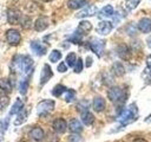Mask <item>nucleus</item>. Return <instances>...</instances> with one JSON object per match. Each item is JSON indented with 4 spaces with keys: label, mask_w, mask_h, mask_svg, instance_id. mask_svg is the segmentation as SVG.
Here are the masks:
<instances>
[{
    "label": "nucleus",
    "mask_w": 151,
    "mask_h": 142,
    "mask_svg": "<svg viewBox=\"0 0 151 142\" xmlns=\"http://www.w3.org/2000/svg\"><path fill=\"white\" fill-rule=\"evenodd\" d=\"M87 4V0H67V6L71 9H79Z\"/></svg>",
    "instance_id": "obj_21"
},
{
    "label": "nucleus",
    "mask_w": 151,
    "mask_h": 142,
    "mask_svg": "<svg viewBox=\"0 0 151 142\" xmlns=\"http://www.w3.org/2000/svg\"><path fill=\"white\" fill-rule=\"evenodd\" d=\"M113 13H114L113 7H112L111 5H106V6H104V7L99 11L98 17H99V19H105V18L112 17V15H113Z\"/></svg>",
    "instance_id": "obj_16"
},
{
    "label": "nucleus",
    "mask_w": 151,
    "mask_h": 142,
    "mask_svg": "<svg viewBox=\"0 0 151 142\" xmlns=\"http://www.w3.org/2000/svg\"><path fill=\"white\" fill-rule=\"evenodd\" d=\"M68 129L71 133L73 134H79L81 133L83 130V124L77 120V118H72L70 122H68Z\"/></svg>",
    "instance_id": "obj_14"
},
{
    "label": "nucleus",
    "mask_w": 151,
    "mask_h": 142,
    "mask_svg": "<svg viewBox=\"0 0 151 142\" xmlns=\"http://www.w3.org/2000/svg\"><path fill=\"white\" fill-rule=\"evenodd\" d=\"M146 65H147L149 69H151V54H149L146 57Z\"/></svg>",
    "instance_id": "obj_41"
},
{
    "label": "nucleus",
    "mask_w": 151,
    "mask_h": 142,
    "mask_svg": "<svg viewBox=\"0 0 151 142\" xmlns=\"http://www.w3.org/2000/svg\"><path fill=\"white\" fill-rule=\"evenodd\" d=\"M133 142H146V141H145L144 138H136Z\"/></svg>",
    "instance_id": "obj_45"
},
{
    "label": "nucleus",
    "mask_w": 151,
    "mask_h": 142,
    "mask_svg": "<svg viewBox=\"0 0 151 142\" xmlns=\"http://www.w3.org/2000/svg\"><path fill=\"white\" fill-rule=\"evenodd\" d=\"M58 71L59 72H66L67 71V66H66V63H60L59 65H58Z\"/></svg>",
    "instance_id": "obj_40"
},
{
    "label": "nucleus",
    "mask_w": 151,
    "mask_h": 142,
    "mask_svg": "<svg viewBox=\"0 0 151 142\" xmlns=\"http://www.w3.org/2000/svg\"><path fill=\"white\" fill-rule=\"evenodd\" d=\"M64 93H65V97H64V98H65V101L68 102V103L72 102V101L74 99V97H76V91H74L73 89H67Z\"/></svg>",
    "instance_id": "obj_33"
},
{
    "label": "nucleus",
    "mask_w": 151,
    "mask_h": 142,
    "mask_svg": "<svg viewBox=\"0 0 151 142\" xmlns=\"http://www.w3.org/2000/svg\"><path fill=\"white\" fill-rule=\"evenodd\" d=\"M74 72L76 73H79V72H81V70H83V60H81V58H78L77 59V62H76V64H74Z\"/></svg>",
    "instance_id": "obj_35"
},
{
    "label": "nucleus",
    "mask_w": 151,
    "mask_h": 142,
    "mask_svg": "<svg viewBox=\"0 0 151 142\" xmlns=\"http://www.w3.org/2000/svg\"><path fill=\"white\" fill-rule=\"evenodd\" d=\"M60 58H61V52L58 51V50H53V51L50 53V60H51L52 63H57Z\"/></svg>",
    "instance_id": "obj_34"
},
{
    "label": "nucleus",
    "mask_w": 151,
    "mask_h": 142,
    "mask_svg": "<svg viewBox=\"0 0 151 142\" xmlns=\"http://www.w3.org/2000/svg\"><path fill=\"white\" fill-rule=\"evenodd\" d=\"M112 24L110 22V21H106V20H104V21H100L99 24H98V26H97V32L99 33V34H101V36H106V34H109L111 31H112Z\"/></svg>",
    "instance_id": "obj_10"
},
{
    "label": "nucleus",
    "mask_w": 151,
    "mask_h": 142,
    "mask_svg": "<svg viewBox=\"0 0 151 142\" xmlns=\"http://www.w3.org/2000/svg\"><path fill=\"white\" fill-rule=\"evenodd\" d=\"M142 0H126L125 1V8L127 11H133L140 2Z\"/></svg>",
    "instance_id": "obj_30"
},
{
    "label": "nucleus",
    "mask_w": 151,
    "mask_h": 142,
    "mask_svg": "<svg viewBox=\"0 0 151 142\" xmlns=\"http://www.w3.org/2000/svg\"><path fill=\"white\" fill-rule=\"evenodd\" d=\"M81 122L86 125H91L93 122H94V116L93 114H91L90 111H83L81 112Z\"/></svg>",
    "instance_id": "obj_22"
},
{
    "label": "nucleus",
    "mask_w": 151,
    "mask_h": 142,
    "mask_svg": "<svg viewBox=\"0 0 151 142\" xmlns=\"http://www.w3.org/2000/svg\"><path fill=\"white\" fill-rule=\"evenodd\" d=\"M112 72H113L116 76L120 77V76H123V75H124L125 69H124L123 64H120V63L116 62V63H113V65H112Z\"/></svg>",
    "instance_id": "obj_25"
},
{
    "label": "nucleus",
    "mask_w": 151,
    "mask_h": 142,
    "mask_svg": "<svg viewBox=\"0 0 151 142\" xmlns=\"http://www.w3.org/2000/svg\"><path fill=\"white\" fill-rule=\"evenodd\" d=\"M54 101L52 99H44L41 102L38 103L37 105V112L39 116H44V115H47L50 114L53 109H54Z\"/></svg>",
    "instance_id": "obj_4"
},
{
    "label": "nucleus",
    "mask_w": 151,
    "mask_h": 142,
    "mask_svg": "<svg viewBox=\"0 0 151 142\" xmlns=\"http://www.w3.org/2000/svg\"><path fill=\"white\" fill-rule=\"evenodd\" d=\"M107 97L113 103H123L126 99V92L119 86H112L107 90Z\"/></svg>",
    "instance_id": "obj_3"
},
{
    "label": "nucleus",
    "mask_w": 151,
    "mask_h": 142,
    "mask_svg": "<svg viewBox=\"0 0 151 142\" xmlns=\"http://www.w3.org/2000/svg\"><path fill=\"white\" fill-rule=\"evenodd\" d=\"M117 53H118V56H119L122 59H129V58H130V49H129V46L125 45V44L118 46Z\"/></svg>",
    "instance_id": "obj_19"
},
{
    "label": "nucleus",
    "mask_w": 151,
    "mask_h": 142,
    "mask_svg": "<svg viewBox=\"0 0 151 142\" xmlns=\"http://www.w3.org/2000/svg\"><path fill=\"white\" fill-rule=\"evenodd\" d=\"M47 26H48V19H47L46 17H39V18L35 20V24H34L35 31L41 32V31L46 30Z\"/></svg>",
    "instance_id": "obj_13"
},
{
    "label": "nucleus",
    "mask_w": 151,
    "mask_h": 142,
    "mask_svg": "<svg viewBox=\"0 0 151 142\" xmlns=\"http://www.w3.org/2000/svg\"><path fill=\"white\" fill-rule=\"evenodd\" d=\"M83 40V33H80L79 31H76L71 37H70V41L74 43V44H80Z\"/></svg>",
    "instance_id": "obj_31"
},
{
    "label": "nucleus",
    "mask_w": 151,
    "mask_h": 142,
    "mask_svg": "<svg viewBox=\"0 0 151 142\" xmlns=\"http://www.w3.org/2000/svg\"><path fill=\"white\" fill-rule=\"evenodd\" d=\"M27 116H28V110L22 109V110L19 112V116L17 117V120L14 121V124H15V125H20V124H22V123L26 121Z\"/></svg>",
    "instance_id": "obj_26"
},
{
    "label": "nucleus",
    "mask_w": 151,
    "mask_h": 142,
    "mask_svg": "<svg viewBox=\"0 0 151 142\" xmlns=\"http://www.w3.org/2000/svg\"><path fill=\"white\" fill-rule=\"evenodd\" d=\"M92 108L94 109V111L100 112L105 109V99L103 97H96L92 102Z\"/></svg>",
    "instance_id": "obj_17"
},
{
    "label": "nucleus",
    "mask_w": 151,
    "mask_h": 142,
    "mask_svg": "<svg viewBox=\"0 0 151 142\" xmlns=\"http://www.w3.org/2000/svg\"><path fill=\"white\" fill-rule=\"evenodd\" d=\"M20 24H21V26H24L25 28H28V27L31 26V19H29L28 17H21Z\"/></svg>",
    "instance_id": "obj_36"
},
{
    "label": "nucleus",
    "mask_w": 151,
    "mask_h": 142,
    "mask_svg": "<svg viewBox=\"0 0 151 142\" xmlns=\"http://www.w3.org/2000/svg\"><path fill=\"white\" fill-rule=\"evenodd\" d=\"M27 89H28V77L24 78V79L20 82V84H19V91H20L21 95H26Z\"/></svg>",
    "instance_id": "obj_29"
},
{
    "label": "nucleus",
    "mask_w": 151,
    "mask_h": 142,
    "mask_svg": "<svg viewBox=\"0 0 151 142\" xmlns=\"http://www.w3.org/2000/svg\"><path fill=\"white\" fill-rule=\"evenodd\" d=\"M42 1H46L47 2V1H52V0H42Z\"/></svg>",
    "instance_id": "obj_46"
},
{
    "label": "nucleus",
    "mask_w": 151,
    "mask_h": 142,
    "mask_svg": "<svg viewBox=\"0 0 151 142\" xmlns=\"http://www.w3.org/2000/svg\"><path fill=\"white\" fill-rule=\"evenodd\" d=\"M20 142H25V141H20Z\"/></svg>",
    "instance_id": "obj_47"
},
{
    "label": "nucleus",
    "mask_w": 151,
    "mask_h": 142,
    "mask_svg": "<svg viewBox=\"0 0 151 142\" xmlns=\"http://www.w3.org/2000/svg\"><path fill=\"white\" fill-rule=\"evenodd\" d=\"M146 77H147V78H146V83L151 85V73H150L149 76H146Z\"/></svg>",
    "instance_id": "obj_44"
},
{
    "label": "nucleus",
    "mask_w": 151,
    "mask_h": 142,
    "mask_svg": "<svg viewBox=\"0 0 151 142\" xmlns=\"http://www.w3.org/2000/svg\"><path fill=\"white\" fill-rule=\"evenodd\" d=\"M90 47H91V50L98 57H100L103 54V51H104V47H105V40L104 39H97V38H94V39H92L90 41Z\"/></svg>",
    "instance_id": "obj_5"
},
{
    "label": "nucleus",
    "mask_w": 151,
    "mask_h": 142,
    "mask_svg": "<svg viewBox=\"0 0 151 142\" xmlns=\"http://www.w3.org/2000/svg\"><path fill=\"white\" fill-rule=\"evenodd\" d=\"M68 142H83V138L78 134H73L68 137Z\"/></svg>",
    "instance_id": "obj_39"
},
{
    "label": "nucleus",
    "mask_w": 151,
    "mask_h": 142,
    "mask_svg": "<svg viewBox=\"0 0 151 142\" xmlns=\"http://www.w3.org/2000/svg\"><path fill=\"white\" fill-rule=\"evenodd\" d=\"M92 30V24L90 22V21H87V20H83V21H80L79 22V25H78V30L77 31H79L80 33H87V32H90Z\"/></svg>",
    "instance_id": "obj_24"
},
{
    "label": "nucleus",
    "mask_w": 151,
    "mask_h": 142,
    "mask_svg": "<svg viewBox=\"0 0 151 142\" xmlns=\"http://www.w3.org/2000/svg\"><path fill=\"white\" fill-rule=\"evenodd\" d=\"M76 62H77V54H76V53L71 52V53H68V54L66 56V64H67L70 67H73L74 64H76Z\"/></svg>",
    "instance_id": "obj_32"
},
{
    "label": "nucleus",
    "mask_w": 151,
    "mask_h": 142,
    "mask_svg": "<svg viewBox=\"0 0 151 142\" xmlns=\"http://www.w3.org/2000/svg\"><path fill=\"white\" fill-rule=\"evenodd\" d=\"M29 46H31V49H32V51L37 54V56H44L45 53H46V46L41 43V41H39V40H32L31 41V44H29Z\"/></svg>",
    "instance_id": "obj_7"
},
{
    "label": "nucleus",
    "mask_w": 151,
    "mask_h": 142,
    "mask_svg": "<svg viewBox=\"0 0 151 142\" xmlns=\"http://www.w3.org/2000/svg\"><path fill=\"white\" fill-rule=\"evenodd\" d=\"M6 40L8 41L9 45L15 46V45H18V44L20 43V40H21L20 33H19L17 30L11 28V30H8V31L6 32Z\"/></svg>",
    "instance_id": "obj_6"
},
{
    "label": "nucleus",
    "mask_w": 151,
    "mask_h": 142,
    "mask_svg": "<svg viewBox=\"0 0 151 142\" xmlns=\"http://www.w3.org/2000/svg\"><path fill=\"white\" fill-rule=\"evenodd\" d=\"M66 90H67L66 86H64L63 84H57V85L53 88V90H52V95L55 96V97H60Z\"/></svg>",
    "instance_id": "obj_27"
},
{
    "label": "nucleus",
    "mask_w": 151,
    "mask_h": 142,
    "mask_svg": "<svg viewBox=\"0 0 151 142\" xmlns=\"http://www.w3.org/2000/svg\"><path fill=\"white\" fill-rule=\"evenodd\" d=\"M137 117H138V109H137V105L134 103H132L126 110H124L120 114V116L117 120L122 124V127H124V125H127L131 122L136 121Z\"/></svg>",
    "instance_id": "obj_2"
},
{
    "label": "nucleus",
    "mask_w": 151,
    "mask_h": 142,
    "mask_svg": "<svg viewBox=\"0 0 151 142\" xmlns=\"http://www.w3.org/2000/svg\"><path fill=\"white\" fill-rule=\"evenodd\" d=\"M8 124H9V117H5L4 120L0 121V128L2 131H5L7 128H8Z\"/></svg>",
    "instance_id": "obj_37"
},
{
    "label": "nucleus",
    "mask_w": 151,
    "mask_h": 142,
    "mask_svg": "<svg viewBox=\"0 0 151 142\" xmlns=\"http://www.w3.org/2000/svg\"><path fill=\"white\" fill-rule=\"evenodd\" d=\"M21 13L18 11V9H8L7 12V19H8V22L12 24V25H17V24H20V20H21Z\"/></svg>",
    "instance_id": "obj_9"
},
{
    "label": "nucleus",
    "mask_w": 151,
    "mask_h": 142,
    "mask_svg": "<svg viewBox=\"0 0 151 142\" xmlns=\"http://www.w3.org/2000/svg\"><path fill=\"white\" fill-rule=\"evenodd\" d=\"M8 104H9V97L6 93H1L0 95V111L5 110Z\"/></svg>",
    "instance_id": "obj_28"
},
{
    "label": "nucleus",
    "mask_w": 151,
    "mask_h": 142,
    "mask_svg": "<svg viewBox=\"0 0 151 142\" xmlns=\"http://www.w3.org/2000/svg\"><path fill=\"white\" fill-rule=\"evenodd\" d=\"M91 64H92V58L91 57H87L86 58V67H90Z\"/></svg>",
    "instance_id": "obj_42"
},
{
    "label": "nucleus",
    "mask_w": 151,
    "mask_h": 142,
    "mask_svg": "<svg viewBox=\"0 0 151 142\" xmlns=\"http://www.w3.org/2000/svg\"><path fill=\"white\" fill-rule=\"evenodd\" d=\"M146 44H147V46L151 49V36H149V37L146 38Z\"/></svg>",
    "instance_id": "obj_43"
},
{
    "label": "nucleus",
    "mask_w": 151,
    "mask_h": 142,
    "mask_svg": "<svg viewBox=\"0 0 151 142\" xmlns=\"http://www.w3.org/2000/svg\"><path fill=\"white\" fill-rule=\"evenodd\" d=\"M32 69H33V59L28 56H15L11 64V70L18 73L29 75Z\"/></svg>",
    "instance_id": "obj_1"
},
{
    "label": "nucleus",
    "mask_w": 151,
    "mask_h": 142,
    "mask_svg": "<svg viewBox=\"0 0 151 142\" xmlns=\"http://www.w3.org/2000/svg\"><path fill=\"white\" fill-rule=\"evenodd\" d=\"M53 76V72H52V69L48 64H45L42 70H41V76H40V86H42L45 83H47L51 77Z\"/></svg>",
    "instance_id": "obj_8"
},
{
    "label": "nucleus",
    "mask_w": 151,
    "mask_h": 142,
    "mask_svg": "<svg viewBox=\"0 0 151 142\" xmlns=\"http://www.w3.org/2000/svg\"><path fill=\"white\" fill-rule=\"evenodd\" d=\"M0 89L4 91V92H11L13 90V85L11 83V80L8 78H1L0 79Z\"/></svg>",
    "instance_id": "obj_23"
},
{
    "label": "nucleus",
    "mask_w": 151,
    "mask_h": 142,
    "mask_svg": "<svg viewBox=\"0 0 151 142\" xmlns=\"http://www.w3.org/2000/svg\"><path fill=\"white\" fill-rule=\"evenodd\" d=\"M22 109H24V102H22L20 98H17L15 102H14V104L12 105V108H11V110H9V115L12 116V115L19 114Z\"/></svg>",
    "instance_id": "obj_20"
},
{
    "label": "nucleus",
    "mask_w": 151,
    "mask_h": 142,
    "mask_svg": "<svg viewBox=\"0 0 151 142\" xmlns=\"http://www.w3.org/2000/svg\"><path fill=\"white\" fill-rule=\"evenodd\" d=\"M77 108L83 112V111H86L87 110V108H88V104H87V102L86 101H81L78 105H77Z\"/></svg>",
    "instance_id": "obj_38"
},
{
    "label": "nucleus",
    "mask_w": 151,
    "mask_h": 142,
    "mask_svg": "<svg viewBox=\"0 0 151 142\" xmlns=\"http://www.w3.org/2000/svg\"><path fill=\"white\" fill-rule=\"evenodd\" d=\"M29 136H31V138H33L34 141H41V140L44 138V136H45V133H44V130H42L40 127H35V128H33V129L31 130Z\"/></svg>",
    "instance_id": "obj_18"
},
{
    "label": "nucleus",
    "mask_w": 151,
    "mask_h": 142,
    "mask_svg": "<svg viewBox=\"0 0 151 142\" xmlns=\"http://www.w3.org/2000/svg\"><path fill=\"white\" fill-rule=\"evenodd\" d=\"M97 7L94 6V5H90V6H87V7H85L84 9H81L76 17L77 18H85V17H92V15H94L96 13H97Z\"/></svg>",
    "instance_id": "obj_11"
},
{
    "label": "nucleus",
    "mask_w": 151,
    "mask_h": 142,
    "mask_svg": "<svg viewBox=\"0 0 151 142\" xmlns=\"http://www.w3.org/2000/svg\"><path fill=\"white\" fill-rule=\"evenodd\" d=\"M138 30L143 33H149L151 32V20L149 18H143L138 22Z\"/></svg>",
    "instance_id": "obj_12"
},
{
    "label": "nucleus",
    "mask_w": 151,
    "mask_h": 142,
    "mask_svg": "<svg viewBox=\"0 0 151 142\" xmlns=\"http://www.w3.org/2000/svg\"><path fill=\"white\" fill-rule=\"evenodd\" d=\"M66 128H67V123L64 118H57L53 121V129L57 133H65Z\"/></svg>",
    "instance_id": "obj_15"
}]
</instances>
